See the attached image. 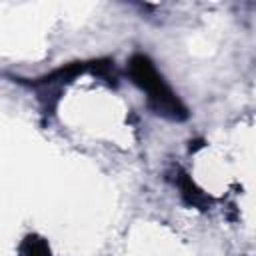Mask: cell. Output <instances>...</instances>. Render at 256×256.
Wrapping results in <instances>:
<instances>
[{
    "label": "cell",
    "mask_w": 256,
    "mask_h": 256,
    "mask_svg": "<svg viewBox=\"0 0 256 256\" xmlns=\"http://www.w3.org/2000/svg\"><path fill=\"white\" fill-rule=\"evenodd\" d=\"M128 70H130V76L132 80L142 88L146 90L148 94V102L150 106L170 118V120H184L188 116L184 104L180 102V98L168 88V84L164 82V78L158 74V70L154 68L152 60L144 54H134L128 62Z\"/></svg>",
    "instance_id": "obj_1"
},
{
    "label": "cell",
    "mask_w": 256,
    "mask_h": 256,
    "mask_svg": "<svg viewBox=\"0 0 256 256\" xmlns=\"http://www.w3.org/2000/svg\"><path fill=\"white\" fill-rule=\"evenodd\" d=\"M20 256H50V248H48L46 240H42L36 234H30L24 238V242L20 246Z\"/></svg>",
    "instance_id": "obj_2"
},
{
    "label": "cell",
    "mask_w": 256,
    "mask_h": 256,
    "mask_svg": "<svg viewBox=\"0 0 256 256\" xmlns=\"http://www.w3.org/2000/svg\"><path fill=\"white\" fill-rule=\"evenodd\" d=\"M180 188H182V196L186 198L188 204H192V206H206L208 198L194 186V182L186 174H180Z\"/></svg>",
    "instance_id": "obj_3"
}]
</instances>
